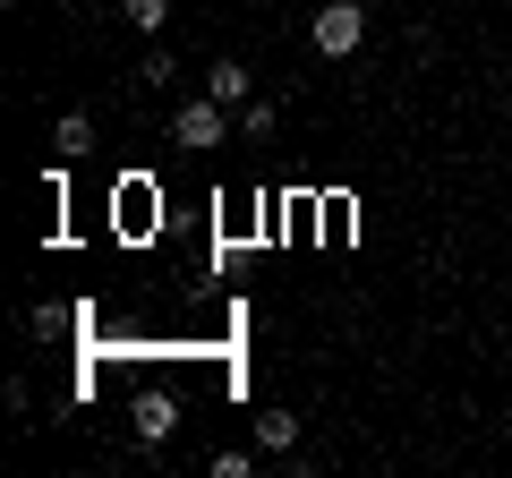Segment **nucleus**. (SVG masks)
Masks as SVG:
<instances>
[{
    "label": "nucleus",
    "instance_id": "5",
    "mask_svg": "<svg viewBox=\"0 0 512 478\" xmlns=\"http://www.w3.org/2000/svg\"><path fill=\"white\" fill-rule=\"evenodd\" d=\"M52 154H60V163H77V154H94V120H86V111H69V120L52 129Z\"/></svg>",
    "mask_w": 512,
    "mask_h": 478
},
{
    "label": "nucleus",
    "instance_id": "1",
    "mask_svg": "<svg viewBox=\"0 0 512 478\" xmlns=\"http://www.w3.org/2000/svg\"><path fill=\"white\" fill-rule=\"evenodd\" d=\"M308 43H316L325 60H350V52L367 43V9H359V0H325V9L308 18Z\"/></svg>",
    "mask_w": 512,
    "mask_h": 478
},
{
    "label": "nucleus",
    "instance_id": "7",
    "mask_svg": "<svg viewBox=\"0 0 512 478\" xmlns=\"http://www.w3.org/2000/svg\"><path fill=\"white\" fill-rule=\"evenodd\" d=\"M120 18L137 26V35H163V26H171V0H120Z\"/></svg>",
    "mask_w": 512,
    "mask_h": 478
},
{
    "label": "nucleus",
    "instance_id": "8",
    "mask_svg": "<svg viewBox=\"0 0 512 478\" xmlns=\"http://www.w3.org/2000/svg\"><path fill=\"white\" fill-rule=\"evenodd\" d=\"M239 129L265 146V137H274V103H265V94H256V103H239Z\"/></svg>",
    "mask_w": 512,
    "mask_h": 478
},
{
    "label": "nucleus",
    "instance_id": "6",
    "mask_svg": "<svg viewBox=\"0 0 512 478\" xmlns=\"http://www.w3.org/2000/svg\"><path fill=\"white\" fill-rule=\"evenodd\" d=\"M256 444H265V453H291V444H299V419H291V410H265V419H256Z\"/></svg>",
    "mask_w": 512,
    "mask_h": 478
},
{
    "label": "nucleus",
    "instance_id": "4",
    "mask_svg": "<svg viewBox=\"0 0 512 478\" xmlns=\"http://www.w3.org/2000/svg\"><path fill=\"white\" fill-rule=\"evenodd\" d=\"M205 94H214V103H256V77H248V60H214V69H205Z\"/></svg>",
    "mask_w": 512,
    "mask_h": 478
},
{
    "label": "nucleus",
    "instance_id": "2",
    "mask_svg": "<svg viewBox=\"0 0 512 478\" xmlns=\"http://www.w3.org/2000/svg\"><path fill=\"white\" fill-rule=\"evenodd\" d=\"M222 129H231V103H214V94H197V103L171 111V137H180V146H222Z\"/></svg>",
    "mask_w": 512,
    "mask_h": 478
},
{
    "label": "nucleus",
    "instance_id": "9",
    "mask_svg": "<svg viewBox=\"0 0 512 478\" xmlns=\"http://www.w3.org/2000/svg\"><path fill=\"white\" fill-rule=\"evenodd\" d=\"M137 77H146V86H171V77H180V60H171V52H146V69H137Z\"/></svg>",
    "mask_w": 512,
    "mask_h": 478
},
{
    "label": "nucleus",
    "instance_id": "3",
    "mask_svg": "<svg viewBox=\"0 0 512 478\" xmlns=\"http://www.w3.org/2000/svg\"><path fill=\"white\" fill-rule=\"evenodd\" d=\"M128 427H137V444H163L171 427H180V402H171V393H137V410H128Z\"/></svg>",
    "mask_w": 512,
    "mask_h": 478
}]
</instances>
